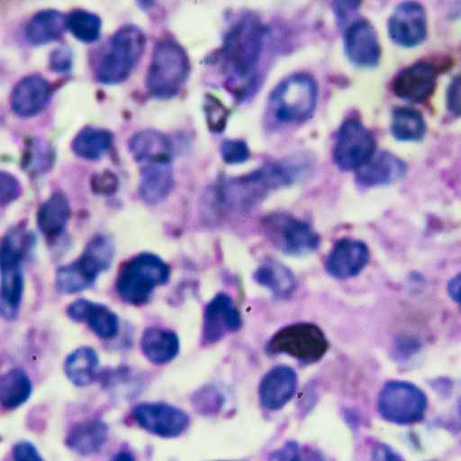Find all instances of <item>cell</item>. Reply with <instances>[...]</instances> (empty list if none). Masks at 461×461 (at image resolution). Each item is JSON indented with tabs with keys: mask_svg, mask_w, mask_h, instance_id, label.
<instances>
[{
	"mask_svg": "<svg viewBox=\"0 0 461 461\" xmlns=\"http://www.w3.org/2000/svg\"><path fill=\"white\" fill-rule=\"evenodd\" d=\"M266 29L255 14L240 15L227 30L216 53L227 86L244 98L257 85L256 74L264 48Z\"/></svg>",
	"mask_w": 461,
	"mask_h": 461,
	"instance_id": "cell-1",
	"label": "cell"
},
{
	"mask_svg": "<svg viewBox=\"0 0 461 461\" xmlns=\"http://www.w3.org/2000/svg\"><path fill=\"white\" fill-rule=\"evenodd\" d=\"M190 68L185 50L175 39H159L154 44L145 77L147 95L158 100L176 96L186 82Z\"/></svg>",
	"mask_w": 461,
	"mask_h": 461,
	"instance_id": "cell-2",
	"label": "cell"
},
{
	"mask_svg": "<svg viewBox=\"0 0 461 461\" xmlns=\"http://www.w3.org/2000/svg\"><path fill=\"white\" fill-rule=\"evenodd\" d=\"M114 257L113 239L106 234L95 235L76 260L57 268V291L62 294H75L90 289L98 276L111 268Z\"/></svg>",
	"mask_w": 461,
	"mask_h": 461,
	"instance_id": "cell-3",
	"label": "cell"
},
{
	"mask_svg": "<svg viewBox=\"0 0 461 461\" xmlns=\"http://www.w3.org/2000/svg\"><path fill=\"white\" fill-rule=\"evenodd\" d=\"M170 266L159 256L141 252L125 260L119 267L115 290L120 299L133 306L146 304L156 287L170 277Z\"/></svg>",
	"mask_w": 461,
	"mask_h": 461,
	"instance_id": "cell-4",
	"label": "cell"
},
{
	"mask_svg": "<svg viewBox=\"0 0 461 461\" xmlns=\"http://www.w3.org/2000/svg\"><path fill=\"white\" fill-rule=\"evenodd\" d=\"M146 35L138 26L126 23L112 35L107 52L100 58L95 78L104 85H117L128 79L145 51Z\"/></svg>",
	"mask_w": 461,
	"mask_h": 461,
	"instance_id": "cell-5",
	"label": "cell"
},
{
	"mask_svg": "<svg viewBox=\"0 0 461 461\" xmlns=\"http://www.w3.org/2000/svg\"><path fill=\"white\" fill-rule=\"evenodd\" d=\"M318 95L315 79L299 72L283 79L268 98L271 115L280 123H302L313 114Z\"/></svg>",
	"mask_w": 461,
	"mask_h": 461,
	"instance_id": "cell-6",
	"label": "cell"
},
{
	"mask_svg": "<svg viewBox=\"0 0 461 461\" xmlns=\"http://www.w3.org/2000/svg\"><path fill=\"white\" fill-rule=\"evenodd\" d=\"M261 228L269 242L289 257H305L320 246V235L306 221L287 212H273L261 221Z\"/></svg>",
	"mask_w": 461,
	"mask_h": 461,
	"instance_id": "cell-7",
	"label": "cell"
},
{
	"mask_svg": "<svg viewBox=\"0 0 461 461\" xmlns=\"http://www.w3.org/2000/svg\"><path fill=\"white\" fill-rule=\"evenodd\" d=\"M454 63L448 56L419 59L397 73L392 82V91L403 101L426 104L436 91L439 75L450 70Z\"/></svg>",
	"mask_w": 461,
	"mask_h": 461,
	"instance_id": "cell-8",
	"label": "cell"
},
{
	"mask_svg": "<svg viewBox=\"0 0 461 461\" xmlns=\"http://www.w3.org/2000/svg\"><path fill=\"white\" fill-rule=\"evenodd\" d=\"M428 408L426 393L411 382L386 381L377 396V411L386 421L410 425L420 421Z\"/></svg>",
	"mask_w": 461,
	"mask_h": 461,
	"instance_id": "cell-9",
	"label": "cell"
},
{
	"mask_svg": "<svg viewBox=\"0 0 461 461\" xmlns=\"http://www.w3.org/2000/svg\"><path fill=\"white\" fill-rule=\"evenodd\" d=\"M328 348L324 332L311 322H298L280 329L265 347L268 355L285 354L305 365L321 360Z\"/></svg>",
	"mask_w": 461,
	"mask_h": 461,
	"instance_id": "cell-10",
	"label": "cell"
},
{
	"mask_svg": "<svg viewBox=\"0 0 461 461\" xmlns=\"http://www.w3.org/2000/svg\"><path fill=\"white\" fill-rule=\"evenodd\" d=\"M375 152V140L360 121L348 118L342 122L332 149L337 167L343 171H357Z\"/></svg>",
	"mask_w": 461,
	"mask_h": 461,
	"instance_id": "cell-11",
	"label": "cell"
},
{
	"mask_svg": "<svg viewBox=\"0 0 461 461\" xmlns=\"http://www.w3.org/2000/svg\"><path fill=\"white\" fill-rule=\"evenodd\" d=\"M131 417L140 428L163 438H174L185 431L189 415L167 402H140L131 409Z\"/></svg>",
	"mask_w": 461,
	"mask_h": 461,
	"instance_id": "cell-12",
	"label": "cell"
},
{
	"mask_svg": "<svg viewBox=\"0 0 461 461\" xmlns=\"http://www.w3.org/2000/svg\"><path fill=\"white\" fill-rule=\"evenodd\" d=\"M391 41L403 48H413L427 36V14L424 6L414 1L400 3L387 23Z\"/></svg>",
	"mask_w": 461,
	"mask_h": 461,
	"instance_id": "cell-13",
	"label": "cell"
},
{
	"mask_svg": "<svg viewBox=\"0 0 461 461\" xmlns=\"http://www.w3.org/2000/svg\"><path fill=\"white\" fill-rule=\"evenodd\" d=\"M343 46L349 62L357 68H372L380 62L382 48L377 32L365 18L356 19L347 25Z\"/></svg>",
	"mask_w": 461,
	"mask_h": 461,
	"instance_id": "cell-14",
	"label": "cell"
},
{
	"mask_svg": "<svg viewBox=\"0 0 461 461\" xmlns=\"http://www.w3.org/2000/svg\"><path fill=\"white\" fill-rule=\"evenodd\" d=\"M242 323L240 311L225 293H218L205 305L203 315L202 344L221 340L226 333L235 332Z\"/></svg>",
	"mask_w": 461,
	"mask_h": 461,
	"instance_id": "cell-15",
	"label": "cell"
},
{
	"mask_svg": "<svg viewBox=\"0 0 461 461\" xmlns=\"http://www.w3.org/2000/svg\"><path fill=\"white\" fill-rule=\"evenodd\" d=\"M369 260L370 250L364 241L343 238L330 251L325 268L333 278L348 279L359 275Z\"/></svg>",
	"mask_w": 461,
	"mask_h": 461,
	"instance_id": "cell-16",
	"label": "cell"
},
{
	"mask_svg": "<svg viewBox=\"0 0 461 461\" xmlns=\"http://www.w3.org/2000/svg\"><path fill=\"white\" fill-rule=\"evenodd\" d=\"M53 93L50 83L40 74H31L21 78L10 95V106L21 118L36 116L47 106Z\"/></svg>",
	"mask_w": 461,
	"mask_h": 461,
	"instance_id": "cell-17",
	"label": "cell"
},
{
	"mask_svg": "<svg viewBox=\"0 0 461 461\" xmlns=\"http://www.w3.org/2000/svg\"><path fill=\"white\" fill-rule=\"evenodd\" d=\"M298 377L295 370L287 365H277L268 370L258 384V400L268 411L283 409L296 392Z\"/></svg>",
	"mask_w": 461,
	"mask_h": 461,
	"instance_id": "cell-18",
	"label": "cell"
},
{
	"mask_svg": "<svg viewBox=\"0 0 461 461\" xmlns=\"http://www.w3.org/2000/svg\"><path fill=\"white\" fill-rule=\"evenodd\" d=\"M408 170L407 163L388 150L375 151L356 172V181L363 187H379L402 179Z\"/></svg>",
	"mask_w": 461,
	"mask_h": 461,
	"instance_id": "cell-19",
	"label": "cell"
},
{
	"mask_svg": "<svg viewBox=\"0 0 461 461\" xmlns=\"http://www.w3.org/2000/svg\"><path fill=\"white\" fill-rule=\"evenodd\" d=\"M128 149L136 163H171L174 154L172 140L155 129H143L128 140Z\"/></svg>",
	"mask_w": 461,
	"mask_h": 461,
	"instance_id": "cell-20",
	"label": "cell"
},
{
	"mask_svg": "<svg viewBox=\"0 0 461 461\" xmlns=\"http://www.w3.org/2000/svg\"><path fill=\"white\" fill-rule=\"evenodd\" d=\"M174 186L171 163H149L140 168L138 194L144 203H160L169 196Z\"/></svg>",
	"mask_w": 461,
	"mask_h": 461,
	"instance_id": "cell-21",
	"label": "cell"
},
{
	"mask_svg": "<svg viewBox=\"0 0 461 461\" xmlns=\"http://www.w3.org/2000/svg\"><path fill=\"white\" fill-rule=\"evenodd\" d=\"M70 215L71 208L67 194L61 190H57L38 208L37 226L52 244L64 234Z\"/></svg>",
	"mask_w": 461,
	"mask_h": 461,
	"instance_id": "cell-22",
	"label": "cell"
},
{
	"mask_svg": "<svg viewBox=\"0 0 461 461\" xmlns=\"http://www.w3.org/2000/svg\"><path fill=\"white\" fill-rule=\"evenodd\" d=\"M108 425L100 419L88 418L75 422L65 437V445L72 452L88 456L100 451L108 438Z\"/></svg>",
	"mask_w": 461,
	"mask_h": 461,
	"instance_id": "cell-23",
	"label": "cell"
},
{
	"mask_svg": "<svg viewBox=\"0 0 461 461\" xmlns=\"http://www.w3.org/2000/svg\"><path fill=\"white\" fill-rule=\"evenodd\" d=\"M0 313L6 321H14L19 315L24 290L22 263L0 261Z\"/></svg>",
	"mask_w": 461,
	"mask_h": 461,
	"instance_id": "cell-24",
	"label": "cell"
},
{
	"mask_svg": "<svg viewBox=\"0 0 461 461\" xmlns=\"http://www.w3.org/2000/svg\"><path fill=\"white\" fill-rule=\"evenodd\" d=\"M67 31V15L62 12L47 8L35 13L24 27L26 41L39 47L62 39Z\"/></svg>",
	"mask_w": 461,
	"mask_h": 461,
	"instance_id": "cell-25",
	"label": "cell"
},
{
	"mask_svg": "<svg viewBox=\"0 0 461 461\" xmlns=\"http://www.w3.org/2000/svg\"><path fill=\"white\" fill-rule=\"evenodd\" d=\"M140 349L149 362L161 366L169 363L177 356L180 340L173 330L149 327L141 335Z\"/></svg>",
	"mask_w": 461,
	"mask_h": 461,
	"instance_id": "cell-26",
	"label": "cell"
},
{
	"mask_svg": "<svg viewBox=\"0 0 461 461\" xmlns=\"http://www.w3.org/2000/svg\"><path fill=\"white\" fill-rule=\"evenodd\" d=\"M100 360L95 348L81 346L68 355L64 361V373L77 387H86L99 378Z\"/></svg>",
	"mask_w": 461,
	"mask_h": 461,
	"instance_id": "cell-27",
	"label": "cell"
},
{
	"mask_svg": "<svg viewBox=\"0 0 461 461\" xmlns=\"http://www.w3.org/2000/svg\"><path fill=\"white\" fill-rule=\"evenodd\" d=\"M256 284L272 292L276 297L285 298L295 287L292 270L274 258H265L253 273Z\"/></svg>",
	"mask_w": 461,
	"mask_h": 461,
	"instance_id": "cell-28",
	"label": "cell"
},
{
	"mask_svg": "<svg viewBox=\"0 0 461 461\" xmlns=\"http://www.w3.org/2000/svg\"><path fill=\"white\" fill-rule=\"evenodd\" d=\"M113 144L112 131L88 124L80 129L72 140L71 150L80 158L96 161L112 149Z\"/></svg>",
	"mask_w": 461,
	"mask_h": 461,
	"instance_id": "cell-29",
	"label": "cell"
},
{
	"mask_svg": "<svg viewBox=\"0 0 461 461\" xmlns=\"http://www.w3.org/2000/svg\"><path fill=\"white\" fill-rule=\"evenodd\" d=\"M32 381L27 373L14 367L0 378V403L3 409L13 411L23 405L31 397Z\"/></svg>",
	"mask_w": 461,
	"mask_h": 461,
	"instance_id": "cell-30",
	"label": "cell"
},
{
	"mask_svg": "<svg viewBox=\"0 0 461 461\" xmlns=\"http://www.w3.org/2000/svg\"><path fill=\"white\" fill-rule=\"evenodd\" d=\"M426 122L416 108L405 105L394 106L392 110L390 131L399 141H420L426 133Z\"/></svg>",
	"mask_w": 461,
	"mask_h": 461,
	"instance_id": "cell-31",
	"label": "cell"
},
{
	"mask_svg": "<svg viewBox=\"0 0 461 461\" xmlns=\"http://www.w3.org/2000/svg\"><path fill=\"white\" fill-rule=\"evenodd\" d=\"M86 322L90 330L100 339H113L119 332L118 315L107 305L86 299L81 321Z\"/></svg>",
	"mask_w": 461,
	"mask_h": 461,
	"instance_id": "cell-32",
	"label": "cell"
},
{
	"mask_svg": "<svg viewBox=\"0 0 461 461\" xmlns=\"http://www.w3.org/2000/svg\"><path fill=\"white\" fill-rule=\"evenodd\" d=\"M36 244V236L20 222L10 227L0 243V256L18 258L23 261L29 257Z\"/></svg>",
	"mask_w": 461,
	"mask_h": 461,
	"instance_id": "cell-33",
	"label": "cell"
},
{
	"mask_svg": "<svg viewBox=\"0 0 461 461\" xmlns=\"http://www.w3.org/2000/svg\"><path fill=\"white\" fill-rule=\"evenodd\" d=\"M67 30L84 43L96 41L102 32V19L94 13L77 8L67 14Z\"/></svg>",
	"mask_w": 461,
	"mask_h": 461,
	"instance_id": "cell-34",
	"label": "cell"
},
{
	"mask_svg": "<svg viewBox=\"0 0 461 461\" xmlns=\"http://www.w3.org/2000/svg\"><path fill=\"white\" fill-rule=\"evenodd\" d=\"M25 147L32 151V164L28 170L31 177H37L51 170L56 160V150L48 140L27 137Z\"/></svg>",
	"mask_w": 461,
	"mask_h": 461,
	"instance_id": "cell-35",
	"label": "cell"
},
{
	"mask_svg": "<svg viewBox=\"0 0 461 461\" xmlns=\"http://www.w3.org/2000/svg\"><path fill=\"white\" fill-rule=\"evenodd\" d=\"M203 109L209 130L212 132L223 131L226 126L229 110L215 96L206 95Z\"/></svg>",
	"mask_w": 461,
	"mask_h": 461,
	"instance_id": "cell-36",
	"label": "cell"
},
{
	"mask_svg": "<svg viewBox=\"0 0 461 461\" xmlns=\"http://www.w3.org/2000/svg\"><path fill=\"white\" fill-rule=\"evenodd\" d=\"M72 49L66 43L53 49L49 54L48 68L56 74L66 75L73 68Z\"/></svg>",
	"mask_w": 461,
	"mask_h": 461,
	"instance_id": "cell-37",
	"label": "cell"
},
{
	"mask_svg": "<svg viewBox=\"0 0 461 461\" xmlns=\"http://www.w3.org/2000/svg\"><path fill=\"white\" fill-rule=\"evenodd\" d=\"M119 178L110 169L95 173L90 178V188L95 194L111 196L119 189Z\"/></svg>",
	"mask_w": 461,
	"mask_h": 461,
	"instance_id": "cell-38",
	"label": "cell"
},
{
	"mask_svg": "<svg viewBox=\"0 0 461 461\" xmlns=\"http://www.w3.org/2000/svg\"><path fill=\"white\" fill-rule=\"evenodd\" d=\"M222 396L211 386H205L198 390L192 396V403L197 412L208 414L215 411L222 403Z\"/></svg>",
	"mask_w": 461,
	"mask_h": 461,
	"instance_id": "cell-39",
	"label": "cell"
},
{
	"mask_svg": "<svg viewBox=\"0 0 461 461\" xmlns=\"http://www.w3.org/2000/svg\"><path fill=\"white\" fill-rule=\"evenodd\" d=\"M220 153L222 160L228 165H236L247 161L249 149L242 140H225L221 142Z\"/></svg>",
	"mask_w": 461,
	"mask_h": 461,
	"instance_id": "cell-40",
	"label": "cell"
},
{
	"mask_svg": "<svg viewBox=\"0 0 461 461\" xmlns=\"http://www.w3.org/2000/svg\"><path fill=\"white\" fill-rule=\"evenodd\" d=\"M0 204L6 206L18 199L22 193L19 180L11 173L1 171L0 173Z\"/></svg>",
	"mask_w": 461,
	"mask_h": 461,
	"instance_id": "cell-41",
	"label": "cell"
},
{
	"mask_svg": "<svg viewBox=\"0 0 461 461\" xmlns=\"http://www.w3.org/2000/svg\"><path fill=\"white\" fill-rule=\"evenodd\" d=\"M445 101L448 113L455 117H461V71L450 80Z\"/></svg>",
	"mask_w": 461,
	"mask_h": 461,
	"instance_id": "cell-42",
	"label": "cell"
},
{
	"mask_svg": "<svg viewBox=\"0 0 461 461\" xmlns=\"http://www.w3.org/2000/svg\"><path fill=\"white\" fill-rule=\"evenodd\" d=\"M267 461H302L298 442L294 439L287 440L282 447L270 452Z\"/></svg>",
	"mask_w": 461,
	"mask_h": 461,
	"instance_id": "cell-43",
	"label": "cell"
},
{
	"mask_svg": "<svg viewBox=\"0 0 461 461\" xmlns=\"http://www.w3.org/2000/svg\"><path fill=\"white\" fill-rule=\"evenodd\" d=\"M14 461H45L36 446L31 441L21 439L12 448Z\"/></svg>",
	"mask_w": 461,
	"mask_h": 461,
	"instance_id": "cell-44",
	"label": "cell"
},
{
	"mask_svg": "<svg viewBox=\"0 0 461 461\" xmlns=\"http://www.w3.org/2000/svg\"><path fill=\"white\" fill-rule=\"evenodd\" d=\"M372 461H405L401 455L384 443L377 442L371 448Z\"/></svg>",
	"mask_w": 461,
	"mask_h": 461,
	"instance_id": "cell-45",
	"label": "cell"
},
{
	"mask_svg": "<svg viewBox=\"0 0 461 461\" xmlns=\"http://www.w3.org/2000/svg\"><path fill=\"white\" fill-rule=\"evenodd\" d=\"M359 5L358 2H335L334 13L338 23L344 26L351 15L357 12Z\"/></svg>",
	"mask_w": 461,
	"mask_h": 461,
	"instance_id": "cell-46",
	"label": "cell"
},
{
	"mask_svg": "<svg viewBox=\"0 0 461 461\" xmlns=\"http://www.w3.org/2000/svg\"><path fill=\"white\" fill-rule=\"evenodd\" d=\"M446 292L454 303L461 306V273L455 275L447 281Z\"/></svg>",
	"mask_w": 461,
	"mask_h": 461,
	"instance_id": "cell-47",
	"label": "cell"
},
{
	"mask_svg": "<svg viewBox=\"0 0 461 461\" xmlns=\"http://www.w3.org/2000/svg\"><path fill=\"white\" fill-rule=\"evenodd\" d=\"M112 461H135L133 455L127 450H121L114 455Z\"/></svg>",
	"mask_w": 461,
	"mask_h": 461,
	"instance_id": "cell-48",
	"label": "cell"
},
{
	"mask_svg": "<svg viewBox=\"0 0 461 461\" xmlns=\"http://www.w3.org/2000/svg\"><path fill=\"white\" fill-rule=\"evenodd\" d=\"M70 79L69 76H65L63 77L57 78L55 81L50 83V89L54 94L58 89H59L62 86H64Z\"/></svg>",
	"mask_w": 461,
	"mask_h": 461,
	"instance_id": "cell-49",
	"label": "cell"
},
{
	"mask_svg": "<svg viewBox=\"0 0 461 461\" xmlns=\"http://www.w3.org/2000/svg\"><path fill=\"white\" fill-rule=\"evenodd\" d=\"M136 5L139 6V8L142 11H147L150 9L154 5V1H136Z\"/></svg>",
	"mask_w": 461,
	"mask_h": 461,
	"instance_id": "cell-50",
	"label": "cell"
},
{
	"mask_svg": "<svg viewBox=\"0 0 461 461\" xmlns=\"http://www.w3.org/2000/svg\"><path fill=\"white\" fill-rule=\"evenodd\" d=\"M309 460L310 461H326L324 459V457L321 455V453H316V452H313L310 456H309ZM306 461V460H305Z\"/></svg>",
	"mask_w": 461,
	"mask_h": 461,
	"instance_id": "cell-51",
	"label": "cell"
},
{
	"mask_svg": "<svg viewBox=\"0 0 461 461\" xmlns=\"http://www.w3.org/2000/svg\"><path fill=\"white\" fill-rule=\"evenodd\" d=\"M104 96H105V94H104V90L98 89L96 91V98H97V100L103 101L104 99Z\"/></svg>",
	"mask_w": 461,
	"mask_h": 461,
	"instance_id": "cell-52",
	"label": "cell"
},
{
	"mask_svg": "<svg viewBox=\"0 0 461 461\" xmlns=\"http://www.w3.org/2000/svg\"><path fill=\"white\" fill-rule=\"evenodd\" d=\"M218 461H230V460H218Z\"/></svg>",
	"mask_w": 461,
	"mask_h": 461,
	"instance_id": "cell-53",
	"label": "cell"
}]
</instances>
